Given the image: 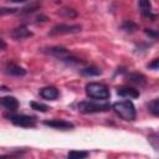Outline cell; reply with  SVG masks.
Masks as SVG:
<instances>
[{
  "label": "cell",
  "instance_id": "cell-20",
  "mask_svg": "<svg viewBox=\"0 0 159 159\" xmlns=\"http://www.w3.org/2000/svg\"><path fill=\"white\" fill-rule=\"evenodd\" d=\"M120 27H122V30H124L125 32H134L135 30H138V25H137L134 21H132V20L124 21Z\"/></svg>",
  "mask_w": 159,
  "mask_h": 159
},
{
  "label": "cell",
  "instance_id": "cell-7",
  "mask_svg": "<svg viewBox=\"0 0 159 159\" xmlns=\"http://www.w3.org/2000/svg\"><path fill=\"white\" fill-rule=\"evenodd\" d=\"M43 124L46 127H50L53 129H60V130H70V129L75 128L73 123L65 120V119H47V120H43Z\"/></svg>",
  "mask_w": 159,
  "mask_h": 159
},
{
  "label": "cell",
  "instance_id": "cell-14",
  "mask_svg": "<svg viewBox=\"0 0 159 159\" xmlns=\"http://www.w3.org/2000/svg\"><path fill=\"white\" fill-rule=\"evenodd\" d=\"M5 72L10 76H14V77H22L27 73V71L24 67L19 66L16 63H7L5 67Z\"/></svg>",
  "mask_w": 159,
  "mask_h": 159
},
{
  "label": "cell",
  "instance_id": "cell-25",
  "mask_svg": "<svg viewBox=\"0 0 159 159\" xmlns=\"http://www.w3.org/2000/svg\"><path fill=\"white\" fill-rule=\"evenodd\" d=\"M158 66H159V60H158V58H154L152 62H149V63L147 65V67H148L149 70H154V71L158 70Z\"/></svg>",
  "mask_w": 159,
  "mask_h": 159
},
{
  "label": "cell",
  "instance_id": "cell-27",
  "mask_svg": "<svg viewBox=\"0 0 159 159\" xmlns=\"http://www.w3.org/2000/svg\"><path fill=\"white\" fill-rule=\"evenodd\" d=\"M47 20H48V17L46 15H43V14H40V15L36 16V21L37 22H46Z\"/></svg>",
  "mask_w": 159,
  "mask_h": 159
},
{
  "label": "cell",
  "instance_id": "cell-17",
  "mask_svg": "<svg viewBox=\"0 0 159 159\" xmlns=\"http://www.w3.org/2000/svg\"><path fill=\"white\" fill-rule=\"evenodd\" d=\"M58 15L62 17H67V19H75V17H77L78 12H77V10H75L72 7H62V9H60Z\"/></svg>",
  "mask_w": 159,
  "mask_h": 159
},
{
  "label": "cell",
  "instance_id": "cell-9",
  "mask_svg": "<svg viewBox=\"0 0 159 159\" xmlns=\"http://www.w3.org/2000/svg\"><path fill=\"white\" fill-rule=\"evenodd\" d=\"M10 36L16 40V41H21V40H25V39H29V37H32L34 34L27 29L26 25H20L17 27H15L11 32H10Z\"/></svg>",
  "mask_w": 159,
  "mask_h": 159
},
{
  "label": "cell",
  "instance_id": "cell-1",
  "mask_svg": "<svg viewBox=\"0 0 159 159\" xmlns=\"http://www.w3.org/2000/svg\"><path fill=\"white\" fill-rule=\"evenodd\" d=\"M42 53H46L48 56H52L55 58H57L58 61L70 65V66H75V65H81L84 63L83 60L78 58L77 56H75L73 53H71L67 48L61 47V46H48V47H43L40 50Z\"/></svg>",
  "mask_w": 159,
  "mask_h": 159
},
{
  "label": "cell",
  "instance_id": "cell-16",
  "mask_svg": "<svg viewBox=\"0 0 159 159\" xmlns=\"http://www.w3.org/2000/svg\"><path fill=\"white\" fill-rule=\"evenodd\" d=\"M40 6H41L40 2H32L31 5H27V6H25L24 9H20V10H19V14L22 15V16H25V15H31V14H34L36 10H39Z\"/></svg>",
  "mask_w": 159,
  "mask_h": 159
},
{
  "label": "cell",
  "instance_id": "cell-5",
  "mask_svg": "<svg viewBox=\"0 0 159 159\" xmlns=\"http://www.w3.org/2000/svg\"><path fill=\"white\" fill-rule=\"evenodd\" d=\"M77 109L78 112L83 113V114H88V113H102V112H107L111 109V104L104 102V103H99V102H93V101H83L77 103Z\"/></svg>",
  "mask_w": 159,
  "mask_h": 159
},
{
  "label": "cell",
  "instance_id": "cell-26",
  "mask_svg": "<svg viewBox=\"0 0 159 159\" xmlns=\"http://www.w3.org/2000/svg\"><path fill=\"white\" fill-rule=\"evenodd\" d=\"M25 152H20V150H17V152H14V153H9V154H4V155H0L1 158H4V157H20V155H22Z\"/></svg>",
  "mask_w": 159,
  "mask_h": 159
},
{
  "label": "cell",
  "instance_id": "cell-8",
  "mask_svg": "<svg viewBox=\"0 0 159 159\" xmlns=\"http://www.w3.org/2000/svg\"><path fill=\"white\" fill-rule=\"evenodd\" d=\"M138 9H139V11H140V14H142L143 17L149 19L152 21H155L157 20V14L153 12L150 0H139L138 1Z\"/></svg>",
  "mask_w": 159,
  "mask_h": 159
},
{
  "label": "cell",
  "instance_id": "cell-3",
  "mask_svg": "<svg viewBox=\"0 0 159 159\" xmlns=\"http://www.w3.org/2000/svg\"><path fill=\"white\" fill-rule=\"evenodd\" d=\"M84 89H86V94L92 99L106 101L111 96L108 87L103 83H99V82H89L86 84Z\"/></svg>",
  "mask_w": 159,
  "mask_h": 159
},
{
  "label": "cell",
  "instance_id": "cell-13",
  "mask_svg": "<svg viewBox=\"0 0 159 159\" xmlns=\"http://www.w3.org/2000/svg\"><path fill=\"white\" fill-rule=\"evenodd\" d=\"M117 94L120 97H129V98H138L139 97V91L134 87L130 86H122L117 88Z\"/></svg>",
  "mask_w": 159,
  "mask_h": 159
},
{
  "label": "cell",
  "instance_id": "cell-28",
  "mask_svg": "<svg viewBox=\"0 0 159 159\" xmlns=\"http://www.w3.org/2000/svg\"><path fill=\"white\" fill-rule=\"evenodd\" d=\"M6 47H7V45H6V42L0 37V51H4V50H6Z\"/></svg>",
  "mask_w": 159,
  "mask_h": 159
},
{
  "label": "cell",
  "instance_id": "cell-22",
  "mask_svg": "<svg viewBox=\"0 0 159 159\" xmlns=\"http://www.w3.org/2000/svg\"><path fill=\"white\" fill-rule=\"evenodd\" d=\"M19 9L16 7H0V16H5V15H12V14H17Z\"/></svg>",
  "mask_w": 159,
  "mask_h": 159
},
{
  "label": "cell",
  "instance_id": "cell-12",
  "mask_svg": "<svg viewBox=\"0 0 159 159\" xmlns=\"http://www.w3.org/2000/svg\"><path fill=\"white\" fill-rule=\"evenodd\" d=\"M40 96L43 98V99H47V101H55L60 96V92L56 87L53 86H47V87H43L40 89Z\"/></svg>",
  "mask_w": 159,
  "mask_h": 159
},
{
  "label": "cell",
  "instance_id": "cell-29",
  "mask_svg": "<svg viewBox=\"0 0 159 159\" xmlns=\"http://www.w3.org/2000/svg\"><path fill=\"white\" fill-rule=\"evenodd\" d=\"M9 2H14V4H20V2H26L29 0H7Z\"/></svg>",
  "mask_w": 159,
  "mask_h": 159
},
{
  "label": "cell",
  "instance_id": "cell-10",
  "mask_svg": "<svg viewBox=\"0 0 159 159\" xmlns=\"http://www.w3.org/2000/svg\"><path fill=\"white\" fill-rule=\"evenodd\" d=\"M20 103L17 101L16 97L14 96H4V97H0V107L7 109L9 112H15L17 108H19Z\"/></svg>",
  "mask_w": 159,
  "mask_h": 159
},
{
  "label": "cell",
  "instance_id": "cell-15",
  "mask_svg": "<svg viewBox=\"0 0 159 159\" xmlns=\"http://www.w3.org/2000/svg\"><path fill=\"white\" fill-rule=\"evenodd\" d=\"M80 73L82 76L86 77H96V76H101L102 75V70L97 66H88V67H83L80 70Z\"/></svg>",
  "mask_w": 159,
  "mask_h": 159
},
{
  "label": "cell",
  "instance_id": "cell-6",
  "mask_svg": "<svg viewBox=\"0 0 159 159\" xmlns=\"http://www.w3.org/2000/svg\"><path fill=\"white\" fill-rule=\"evenodd\" d=\"M81 30H82V26L78 24H57L50 30L48 35L58 36V35H66V34H77Z\"/></svg>",
  "mask_w": 159,
  "mask_h": 159
},
{
  "label": "cell",
  "instance_id": "cell-19",
  "mask_svg": "<svg viewBox=\"0 0 159 159\" xmlns=\"http://www.w3.org/2000/svg\"><path fill=\"white\" fill-rule=\"evenodd\" d=\"M89 157V152L87 150H71L67 153V158H77V159H84Z\"/></svg>",
  "mask_w": 159,
  "mask_h": 159
},
{
  "label": "cell",
  "instance_id": "cell-21",
  "mask_svg": "<svg viewBox=\"0 0 159 159\" xmlns=\"http://www.w3.org/2000/svg\"><path fill=\"white\" fill-rule=\"evenodd\" d=\"M30 107H31L32 109L39 111V112H42V113H45V112H47V111L50 109L48 106H46V104H43V103H40V102H35V101H31V102H30Z\"/></svg>",
  "mask_w": 159,
  "mask_h": 159
},
{
  "label": "cell",
  "instance_id": "cell-18",
  "mask_svg": "<svg viewBox=\"0 0 159 159\" xmlns=\"http://www.w3.org/2000/svg\"><path fill=\"white\" fill-rule=\"evenodd\" d=\"M147 107H148V111L154 116V117H158L159 116V99L158 98H154L152 99L150 102L147 103Z\"/></svg>",
  "mask_w": 159,
  "mask_h": 159
},
{
  "label": "cell",
  "instance_id": "cell-24",
  "mask_svg": "<svg viewBox=\"0 0 159 159\" xmlns=\"http://www.w3.org/2000/svg\"><path fill=\"white\" fill-rule=\"evenodd\" d=\"M144 32H145V35H147V36L152 37L153 40H157V39H158V36H159L158 31H157V30H153V29H144Z\"/></svg>",
  "mask_w": 159,
  "mask_h": 159
},
{
  "label": "cell",
  "instance_id": "cell-2",
  "mask_svg": "<svg viewBox=\"0 0 159 159\" xmlns=\"http://www.w3.org/2000/svg\"><path fill=\"white\" fill-rule=\"evenodd\" d=\"M112 108L113 111L124 120H128V122H132L137 117V111H135V107L133 104L132 101H118V102H114L112 104Z\"/></svg>",
  "mask_w": 159,
  "mask_h": 159
},
{
  "label": "cell",
  "instance_id": "cell-11",
  "mask_svg": "<svg viewBox=\"0 0 159 159\" xmlns=\"http://www.w3.org/2000/svg\"><path fill=\"white\" fill-rule=\"evenodd\" d=\"M125 77V81L129 82L130 84H134V86H139V87H143L147 84V78L144 75L139 73V72H128L124 75Z\"/></svg>",
  "mask_w": 159,
  "mask_h": 159
},
{
  "label": "cell",
  "instance_id": "cell-4",
  "mask_svg": "<svg viewBox=\"0 0 159 159\" xmlns=\"http://www.w3.org/2000/svg\"><path fill=\"white\" fill-rule=\"evenodd\" d=\"M4 117L9 119L12 124L22 128H34L37 124V118L35 116L19 114V113H4Z\"/></svg>",
  "mask_w": 159,
  "mask_h": 159
},
{
  "label": "cell",
  "instance_id": "cell-23",
  "mask_svg": "<svg viewBox=\"0 0 159 159\" xmlns=\"http://www.w3.org/2000/svg\"><path fill=\"white\" fill-rule=\"evenodd\" d=\"M148 140H149V143L153 145V148H154L155 150L159 149V145H158V142H159V139H158V133H152V134L148 137Z\"/></svg>",
  "mask_w": 159,
  "mask_h": 159
}]
</instances>
